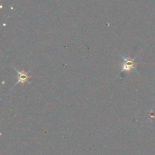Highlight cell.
I'll return each mask as SVG.
<instances>
[{
    "instance_id": "obj_1",
    "label": "cell",
    "mask_w": 155,
    "mask_h": 155,
    "mask_svg": "<svg viewBox=\"0 0 155 155\" xmlns=\"http://www.w3.org/2000/svg\"><path fill=\"white\" fill-rule=\"evenodd\" d=\"M121 58H123L124 61H123L122 64V69H121V71L122 72H127L130 73V71L134 70L136 71V67L139 64V63L135 61V59L136 58V57H135L134 58H131L130 57H124V56H121Z\"/></svg>"
},
{
    "instance_id": "obj_2",
    "label": "cell",
    "mask_w": 155,
    "mask_h": 155,
    "mask_svg": "<svg viewBox=\"0 0 155 155\" xmlns=\"http://www.w3.org/2000/svg\"><path fill=\"white\" fill-rule=\"evenodd\" d=\"M14 69L16 71L17 74H18V81L16 82V84H15V86H16L17 84H18V83L24 84V83H29V80L31 78V77H30V76H29L28 74H27V72H25L24 71H18V69H16L15 68H14Z\"/></svg>"
}]
</instances>
